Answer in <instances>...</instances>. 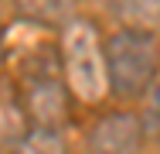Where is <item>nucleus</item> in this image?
<instances>
[{
    "label": "nucleus",
    "instance_id": "3",
    "mask_svg": "<svg viewBox=\"0 0 160 154\" xmlns=\"http://www.w3.org/2000/svg\"><path fill=\"white\" fill-rule=\"evenodd\" d=\"M24 106H28V117L34 120V127H62L68 117V106H65V89L55 75H34L28 96H24Z\"/></svg>",
    "mask_w": 160,
    "mask_h": 154
},
{
    "label": "nucleus",
    "instance_id": "2",
    "mask_svg": "<svg viewBox=\"0 0 160 154\" xmlns=\"http://www.w3.org/2000/svg\"><path fill=\"white\" fill-rule=\"evenodd\" d=\"M62 52H65V75H68L72 92L85 103L102 99L109 79H106V55H102V48L96 41L92 24H82V21L68 24Z\"/></svg>",
    "mask_w": 160,
    "mask_h": 154
},
{
    "label": "nucleus",
    "instance_id": "7",
    "mask_svg": "<svg viewBox=\"0 0 160 154\" xmlns=\"http://www.w3.org/2000/svg\"><path fill=\"white\" fill-rule=\"evenodd\" d=\"M28 127H34L28 117V106L17 99L0 103V140L3 144H24L28 140Z\"/></svg>",
    "mask_w": 160,
    "mask_h": 154
},
{
    "label": "nucleus",
    "instance_id": "9",
    "mask_svg": "<svg viewBox=\"0 0 160 154\" xmlns=\"http://www.w3.org/2000/svg\"><path fill=\"white\" fill-rule=\"evenodd\" d=\"M0 58H3V31H0Z\"/></svg>",
    "mask_w": 160,
    "mask_h": 154
},
{
    "label": "nucleus",
    "instance_id": "5",
    "mask_svg": "<svg viewBox=\"0 0 160 154\" xmlns=\"http://www.w3.org/2000/svg\"><path fill=\"white\" fill-rule=\"evenodd\" d=\"M17 14L41 28H62L75 14V0H14Z\"/></svg>",
    "mask_w": 160,
    "mask_h": 154
},
{
    "label": "nucleus",
    "instance_id": "8",
    "mask_svg": "<svg viewBox=\"0 0 160 154\" xmlns=\"http://www.w3.org/2000/svg\"><path fill=\"white\" fill-rule=\"evenodd\" d=\"M147 96V117L153 123H160V69H157V75H153V82H150V89L143 92Z\"/></svg>",
    "mask_w": 160,
    "mask_h": 154
},
{
    "label": "nucleus",
    "instance_id": "1",
    "mask_svg": "<svg viewBox=\"0 0 160 154\" xmlns=\"http://www.w3.org/2000/svg\"><path fill=\"white\" fill-rule=\"evenodd\" d=\"M102 55H106L109 89L116 96L136 99L150 89L153 75H157V45H153L150 31H133V28L116 31L112 38H106Z\"/></svg>",
    "mask_w": 160,
    "mask_h": 154
},
{
    "label": "nucleus",
    "instance_id": "6",
    "mask_svg": "<svg viewBox=\"0 0 160 154\" xmlns=\"http://www.w3.org/2000/svg\"><path fill=\"white\" fill-rule=\"evenodd\" d=\"M109 10L123 21V28L133 31L160 28V0H109Z\"/></svg>",
    "mask_w": 160,
    "mask_h": 154
},
{
    "label": "nucleus",
    "instance_id": "4",
    "mask_svg": "<svg viewBox=\"0 0 160 154\" xmlns=\"http://www.w3.org/2000/svg\"><path fill=\"white\" fill-rule=\"evenodd\" d=\"M89 144L92 151H136L143 144V123L129 113H112L106 120L96 123V130L89 134Z\"/></svg>",
    "mask_w": 160,
    "mask_h": 154
}]
</instances>
